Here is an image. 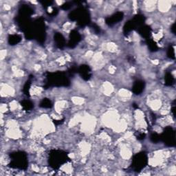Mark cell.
<instances>
[{"instance_id":"6da1fadb","label":"cell","mask_w":176,"mask_h":176,"mask_svg":"<svg viewBox=\"0 0 176 176\" xmlns=\"http://www.w3.org/2000/svg\"><path fill=\"white\" fill-rule=\"evenodd\" d=\"M69 17L72 20L76 21L78 24L81 26H85L90 22L89 13L83 7H79L75 10L71 12Z\"/></svg>"},{"instance_id":"7a4b0ae2","label":"cell","mask_w":176,"mask_h":176,"mask_svg":"<svg viewBox=\"0 0 176 176\" xmlns=\"http://www.w3.org/2000/svg\"><path fill=\"white\" fill-rule=\"evenodd\" d=\"M47 79L49 86H68L69 84L68 77L63 72L49 73Z\"/></svg>"},{"instance_id":"3957f363","label":"cell","mask_w":176,"mask_h":176,"mask_svg":"<svg viewBox=\"0 0 176 176\" xmlns=\"http://www.w3.org/2000/svg\"><path fill=\"white\" fill-rule=\"evenodd\" d=\"M12 161L10 166L13 168L25 169L27 168L28 161L27 156L24 152H16L10 155Z\"/></svg>"},{"instance_id":"277c9868","label":"cell","mask_w":176,"mask_h":176,"mask_svg":"<svg viewBox=\"0 0 176 176\" xmlns=\"http://www.w3.org/2000/svg\"><path fill=\"white\" fill-rule=\"evenodd\" d=\"M50 164L53 168H59L60 165L68 160V156L62 151H52L50 155Z\"/></svg>"},{"instance_id":"5b68a950","label":"cell","mask_w":176,"mask_h":176,"mask_svg":"<svg viewBox=\"0 0 176 176\" xmlns=\"http://www.w3.org/2000/svg\"><path fill=\"white\" fill-rule=\"evenodd\" d=\"M147 163V157L145 153H140L136 155L133 157L132 166L134 170L138 171L142 169L146 166Z\"/></svg>"},{"instance_id":"8992f818","label":"cell","mask_w":176,"mask_h":176,"mask_svg":"<svg viewBox=\"0 0 176 176\" xmlns=\"http://www.w3.org/2000/svg\"><path fill=\"white\" fill-rule=\"evenodd\" d=\"M161 136V140H163L165 144L168 146H174L175 145V133L171 127H166Z\"/></svg>"},{"instance_id":"52a82bcc","label":"cell","mask_w":176,"mask_h":176,"mask_svg":"<svg viewBox=\"0 0 176 176\" xmlns=\"http://www.w3.org/2000/svg\"><path fill=\"white\" fill-rule=\"evenodd\" d=\"M124 17V15L122 12H118L116 13L113 14L112 16L110 17H107L106 19L105 22L106 24L109 25H112L115 24H117L119 22H120Z\"/></svg>"},{"instance_id":"ba28073f","label":"cell","mask_w":176,"mask_h":176,"mask_svg":"<svg viewBox=\"0 0 176 176\" xmlns=\"http://www.w3.org/2000/svg\"><path fill=\"white\" fill-rule=\"evenodd\" d=\"M81 37L79 32L76 31H72L69 35L68 45L70 48H74L81 41Z\"/></svg>"},{"instance_id":"9c48e42d","label":"cell","mask_w":176,"mask_h":176,"mask_svg":"<svg viewBox=\"0 0 176 176\" xmlns=\"http://www.w3.org/2000/svg\"><path fill=\"white\" fill-rule=\"evenodd\" d=\"M78 72L84 80H89L91 77V72L89 66L86 65H82L78 69Z\"/></svg>"},{"instance_id":"30bf717a","label":"cell","mask_w":176,"mask_h":176,"mask_svg":"<svg viewBox=\"0 0 176 176\" xmlns=\"http://www.w3.org/2000/svg\"><path fill=\"white\" fill-rule=\"evenodd\" d=\"M144 88H145L144 81H136L135 83L133 84L132 90H133V92L134 94H140L143 92Z\"/></svg>"},{"instance_id":"8fae6325","label":"cell","mask_w":176,"mask_h":176,"mask_svg":"<svg viewBox=\"0 0 176 176\" xmlns=\"http://www.w3.org/2000/svg\"><path fill=\"white\" fill-rule=\"evenodd\" d=\"M54 41L56 45L60 48H63L66 44V40L61 33H56L54 35Z\"/></svg>"},{"instance_id":"7c38bea8","label":"cell","mask_w":176,"mask_h":176,"mask_svg":"<svg viewBox=\"0 0 176 176\" xmlns=\"http://www.w3.org/2000/svg\"><path fill=\"white\" fill-rule=\"evenodd\" d=\"M139 32L142 37L148 39L151 34V28L148 25H143L142 26L139 28Z\"/></svg>"},{"instance_id":"4fadbf2b","label":"cell","mask_w":176,"mask_h":176,"mask_svg":"<svg viewBox=\"0 0 176 176\" xmlns=\"http://www.w3.org/2000/svg\"><path fill=\"white\" fill-rule=\"evenodd\" d=\"M136 28V26L133 20L129 21L128 22H127L125 25L124 26V32L125 33H129V32H131L133 30Z\"/></svg>"},{"instance_id":"5bb4252c","label":"cell","mask_w":176,"mask_h":176,"mask_svg":"<svg viewBox=\"0 0 176 176\" xmlns=\"http://www.w3.org/2000/svg\"><path fill=\"white\" fill-rule=\"evenodd\" d=\"M21 41V37L17 34H13L8 37V43L10 45H16Z\"/></svg>"},{"instance_id":"9a60e30c","label":"cell","mask_w":176,"mask_h":176,"mask_svg":"<svg viewBox=\"0 0 176 176\" xmlns=\"http://www.w3.org/2000/svg\"><path fill=\"white\" fill-rule=\"evenodd\" d=\"M164 80H165V85H168V86H171V85L174 84L175 78L171 73H166L165 77H164Z\"/></svg>"},{"instance_id":"2e32d148","label":"cell","mask_w":176,"mask_h":176,"mask_svg":"<svg viewBox=\"0 0 176 176\" xmlns=\"http://www.w3.org/2000/svg\"><path fill=\"white\" fill-rule=\"evenodd\" d=\"M22 106L23 108L25 110H31L33 108V104H32V102L28 100H24L22 102Z\"/></svg>"},{"instance_id":"e0dca14e","label":"cell","mask_w":176,"mask_h":176,"mask_svg":"<svg viewBox=\"0 0 176 176\" xmlns=\"http://www.w3.org/2000/svg\"><path fill=\"white\" fill-rule=\"evenodd\" d=\"M40 106L43 108H50L52 107V103L51 101L48 98H45L41 102Z\"/></svg>"},{"instance_id":"ac0fdd59","label":"cell","mask_w":176,"mask_h":176,"mask_svg":"<svg viewBox=\"0 0 176 176\" xmlns=\"http://www.w3.org/2000/svg\"><path fill=\"white\" fill-rule=\"evenodd\" d=\"M147 44H148V46H149V49L151 51H156L157 50V44L154 42V41L151 40V39H148Z\"/></svg>"},{"instance_id":"d6986e66","label":"cell","mask_w":176,"mask_h":176,"mask_svg":"<svg viewBox=\"0 0 176 176\" xmlns=\"http://www.w3.org/2000/svg\"><path fill=\"white\" fill-rule=\"evenodd\" d=\"M167 55L169 57L171 58V59H175V50L174 48L172 47V46H171V47L169 48Z\"/></svg>"},{"instance_id":"ffe728a7","label":"cell","mask_w":176,"mask_h":176,"mask_svg":"<svg viewBox=\"0 0 176 176\" xmlns=\"http://www.w3.org/2000/svg\"><path fill=\"white\" fill-rule=\"evenodd\" d=\"M151 140L154 142H157L161 140V136L157 133H153L151 136Z\"/></svg>"},{"instance_id":"44dd1931","label":"cell","mask_w":176,"mask_h":176,"mask_svg":"<svg viewBox=\"0 0 176 176\" xmlns=\"http://www.w3.org/2000/svg\"><path fill=\"white\" fill-rule=\"evenodd\" d=\"M30 86H31V83L27 82L26 83H25V85H24V92L25 93V94L29 95Z\"/></svg>"},{"instance_id":"7402d4cb","label":"cell","mask_w":176,"mask_h":176,"mask_svg":"<svg viewBox=\"0 0 176 176\" xmlns=\"http://www.w3.org/2000/svg\"><path fill=\"white\" fill-rule=\"evenodd\" d=\"M72 7V3L71 2H67V3L64 4L63 6H62V8L64 9V10H68Z\"/></svg>"},{"instance_id":"603a6c76","label":"cell","mask_w":176,"mask_h":176,"mask_svg":"<svg viewBox=\"0 0 176 176\" xmlns=\"http://www.w3.org/2000/svg\"><path fill=\"white\" fill-rule=\"evenodd\" d=\"M93 29H94V31H95V32H96V33L100 32V28H99L98 26H97L96 25L93 24Z\"/></svg>"},{"instance_id":"cb8c5ba5","label":"cell","mask_w":176,"mask_h":176,"mask_svg":"<svg viewBox=\"0 0 176 176\" xmlns=\"http://www.w3.org/2000/svg\"><path fill=\"white\" fill-rule=\"evenodd\" d=\"M145 137V135L144 133H140L139 134V135L138 136V139H139V140H142V139H144Z\"/></svg>"},{"instance_id":"d4e9b609","label":"cell","mask_w":176,"mask_h":176,"mask_svg":"<svg viewBox=\"0 0 176 176\" xmlns=\"http://www.w3.org/2000/svg\"><path fill=\"white\" fill-rule=\"evenodd\" d=\"M175 24H173V25H172V27H171V30H172V32H173V33H175Z\"/></svg>"}]
</instances>
